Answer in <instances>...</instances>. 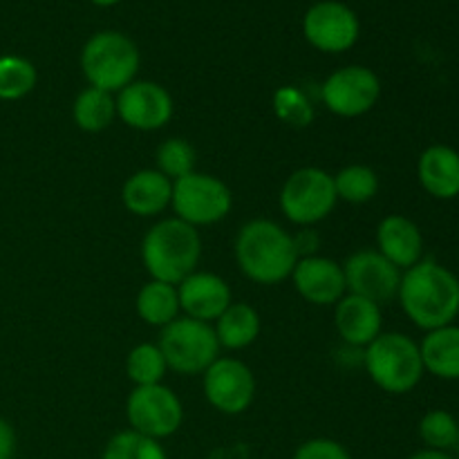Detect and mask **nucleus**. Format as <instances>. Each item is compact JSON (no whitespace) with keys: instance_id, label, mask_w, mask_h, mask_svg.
I'll use <instances>...</instances> for the list:
<instances>
[{"instance_id":"obj_1","label":"nucleus","mask_w":459,"mask_h":459,"mask_svg":"<svg viewBox=\"0 0 459 459\" xmlns=\"http://www.w3.org/2000/svg\"><path fill=\"white\" fill-rule=\"evenodd\" d=\"M397 296L406 316L426 332L451 325L459 316V278L435 260L406 269Z\"/></svg>"},{"instance_id":"obj_2","label":"nucleus","mask_w":459,"mask_h":459,"mask_svg":"<svg viewBox=\"0 0 459 459\" xmlns=\"http://www.w3.org/2000/svg\"><path fill=\"white\" fill-rule=\"evenodd\" d=\"M236 260L249 281L276 285L291 276L300 251L281 224L272 220H251L236 238Z\"/></svg>"},{"instance_id":"obj_3","label":"nucleus","mask_w":459,"mask_h":459,"mask_svg":"<svg viewBox=\"0 0 459 459\" xmlns=\"http://www.w3.org/2000/svg\"><path fill=\"white\" fill-rule=\"evenodd\" d=\"M202 255V240L195 227L178 218L157 222L142 242V258L152 281L178 287L195 272Z\"/></svg>"},{"instance_id":"obj_4","label":"nucleus","mask_w":459,"mask_h":459,"mask_svg":"<svg viewBox=\"0 0 459 459\" xmlns=\"http://www.w3.org/2000/svg\"><path fill=\"white\" fill-rule=\"evenodd\" d=\"M363 361L370 379L390 394L411 393L426 372L420 345L402 332L377 336L366 348Z\"/></svg>"},{"instance_id":"obj_5","label":"nucleus","mask_w":459,"mask_h":459,"mask_svg":"<svg viewBox=\"0 0 459 459\" xmlns=\"http://www.w3.org/2000/svg\"><path fill=\"white\" fill-rule=\"evenodd\" d=\"M139 49L121 31H99L81 52V70L90 88L103 92H121L130 85L139 70Z\"/></svg>"},{"instance_id":"obj_6","label":"nucleus","mask_w":459,"mask_h":459,"mask_svg":"<svg viewBox=\"0 0 459 459\" xmlns=\"http://www.w3.org/2000/svg\"><path fill=\"white\" fill-rule=\"evenodd\" d=\"M160 350L166 366L178 375H204L206 368L220 359V343L211 323L195 318H175L161 327Z\"/></svg>"},{"instance_id":"obj_7","label":"nucleus","mask_w":459,"mask_h":459,"mask_svg":"<svg viewBox=\"0 0 459 459\" xmlns=\"http://www.w3.org/2000/svg\"><path fill=\"white\" fill-rule=\"evenodd\" d=\"M233 195L220 178L206 173H188L173 182L170 206L178 220L191 227H206L224 220L231 211Z\"/></svg>"},{"instance_id":"obj_8","label":"nucleus","mask_w":459,"mask_h":459,"mask_svg":"<svg viewBox=\"0 0 459 459\" xmlns=\"http://www.w3.org/2000/svg\"><path fill=\"white\" fill-rule=\"evenodd\" d=\"M334 175L321 169H300L287 178L281 191V209L290 222L309 227L334 211L336 206Z\"/></svg>"},{"instance_id":"obj_9","label":"nucleus","mask_w":459,"mask_h":459,"mask_svg":"<svg viewBox=\"0 0 459 459\" xmlns=\"http://www.w3.org/2000/svg\"><path fill=\"white\" fill-rule=\"evenodd\" d=\"M126 415L133 430L160 442L182 426L184 408L178 394L166 385H137L126 403Z\"/></svg>"},{"instance_id":"obj_10","label":"nucleus","mask_w":459,"mask_h":459,"mask_svg":"<svg viewBox=\"0 0 459 459\" xmlns=\"http://www.w3.org/2000/svg\"><path fill=\"white\" fill-rule=\"evenodd\" d=\"M381 81L370 67L345 65L332 72L321 88V99L339 117H361L377 106Z\"/></svg>"},{"instance_id":"obj_11","label":"nucleus","mask_w":459,"mask_h":459,"mask_svg":"<svg viewBox=\"0 0 459 459\" xmlns=\"http://www.w3.org/2000/svg\"><path fill=\"white\" fill-rule=\"evenodd\" d=\"M359 18L339 0H321L312 4L303 18V34L312 48L325 54L348 52L359 40Z\"/></svg>"},{"instance_id":"obj_12","label":"nucleus","mask_w":459,"mask_h":459,"mask_svg":"<svg viewBox=\"0 0 459 459\" xmlns=\"http://www.w3.org/2000/svg\"><path fill=\"white\" fill-rule=\"evenodd\" d=\"M206 402L224 415H240L255 397L254 372L238 359H215L204 372Z\"/></svg>"},{"instance_id":"obj_13","label":"nucleus","mask_w":459,"mask_h":459,"mask_svg":"<svg viewBox=\"0 0 459 459\" xmlns=\"http://www.w3.org/2000/svg\"><path fill=\"white\" fill-rule=\"evenodd\" d=\"M343 273L350 294L377 305L390 303L397 296L402 282V269L394 267L377 249H361L350 255L343 264Z\"/></svg>"},{"instance_id":"obj_14","label":"nucleus","mask_w":459,"mask_h":459,"mask_svg":"<svg viewBox=\"0 0 459 459\" xmlns=\"http://www.w3.org/2000/svg\"><path fill=\"white\" fill-rule=\"evenodd\" d=\"M115 103L121 121L143 133L164 128L173 117V99L169 90L155 81H133L121 90Z\"/></svg>"},{"instance_id":"obj_15","label":"nucleus","mask_w":459,"mask_h":459,"mask_svg":"<svg viewBox=\"0 0 459 459\" xmlns=\"http://www.w3.org/2000/svg\"><path fill=\"white\" fill-rule=\"evenodd\" d=\"M294 287L307 303L334 305L345 296V273L343 264L334 263L323 255H305L296 263Z\"/></svg>"},{"instance_id":"obj_16","label":"nucleus","mask_w":459,"mask_h":459,"mask_svg":"<svg viewBox=\"0 0 459 459\" xmlns=\"http://www.w3.org/2000/svg\"><path fill=\"white\" fill-rule=\"evenodd\" d=\"M179 307L188 318L211 323L218 321L231 305V290L220 276L209 272H193L178 285Z\"/></svg>"},{"instance_id":"obj_17","label":"nucleus","mask_w":459,"mask_h":459,"mask_svg":"<svg viewBox=\"0 0 459 459\" xmlns=\"http://www.w3.org/2000/svg\"><path fill=\"white\" fill-rule=\"evenodd\" d=\"M377 247L397 269H411L424 254V236L406 215H388L377 227Z\"/></svg>"},{"instance_id":"obj_18","label":"nucleus","mask_w":459,"mask_h":459,"mask_svg":"<svg viewBox=\"0 0 459 459\" xmlns=\"http://www.w3.org/2000/svg\"><path fill=\"white\" fill-rule=\"evenodd\" d=\"M417 178L421 188L435 200H455L459 195V152L444 143L429 146L417 161Z\"/></svg>"},{"instance_id":"obj_19","label":"nucleus","mask_w":459,"mask_h":459,"mask_svg":"<svg viewBox=\"0 0 459 459\" xmlns=\"http://www.w3.org/2000/svg\"><path fill=\"white\" fill-rule=\"evenodd\" d=\"M334 323L336 332L345 343L368 348L381 334V323H384L381 305L361 299V296L348 294L336 303Z\"/></svg>"},{"instance_id":"obj_20","label":"nucleus","mask_w":459,"mask_h":459,"mask_svg":"<svg viewBox=\"0 0 459 459\" xmlns=\"http://www.w3.org/2000/svg\"><path fill=\"white\" fill-rule=\"evenodd\" d=\"M170 197H173V182L157 169L130 175L121 188L124 206L139 218H152L161 213L170 204Z\"/></svg>"},{"instance_id":"obj_21","label":"nucleus","mask_w":459,"mask_h":459,"mask_svg":"<svg viewBox=\"0 0 459 459\" xmlns=\"http://www.w3.org/2000/svg\"><path fill=\"white\" fill-rule=\"evenodd\" d=\"M424 370L444 381H459V325L426 332L420 343Z\"/></svg>"},{"instance_id":"obj_22","label":"nucleus","mask_w":459,"mask_h":459,"mask_svg":"<svg viewBox=\"0 0 459 459\" xmlns=\"http://www.w3.org/2000/svg\"><path fill=\"white\" fill-rule=\"evenodd\" d=\"M215 336L220 348L242 350L254 343L260 334V316L251 305L231 303L215 321Z\"/></svg>"},{"instance_id":"obj_23","label":"nucleus","mask_w":459,"mask_h":459,"mask_svg":"<svg viewBox=\"0 0 459 459\" xmlns=\"http://www.w3.org/2000/svg\"><path fill=\"white\" fill-rule=\"evenodd\" d=\"M179 296L178 287L169 282L151 281L139 290L137 294V314L148 325L166 327L179 318Z\"/></svg>"},{"instance_id":"obj_24","label":"nucleus","mask_w":459,"mask_h":459,"mask_svg":"<svg viewBox=\"0 0 459 459\" xmlns=\"http://www.w3.org/2000/svg\"><path fill=\"white\" fill-rule=\"evenodd\" d=\"M72 115H74L76 126L81 130H85V133H101V130H106L115 121L117 103L110 92H103V90L97 88H85L76 97L74 106H72Z\"/></svg>"},{"instance_id":"obj_25","label":"nucleus","mask_w":459,"mask_h":459,"mask_svg":"<svg viewBox=\"0 0 459 459\" xmlns=\"http://www.w3.org/2000/svg\"><path fill=\"white\" fill-rule=\"evenodd\" d=\"M336 197L350 204H366L379 191V178L370 166L352 164L334 175Z\"/></svg>"},{"instance_id":"obj_26","label":"nucleus","mask_w":459,"mask_h":459,"mask_svg":"<svg viewBox=\"0 0 459 459\" xmlns=\"http://www.w3.org/2000/svg\"><path fill=\"white\" fill-rule=\"evenodd\" d=\"M166 370H169L166 359L160 345L155 343H139L137 348L130 350L128 359H126V372H128V379L133 381L134 388L161 384Z\"/></svg>"},{"instance_id":"obj_27","label":"nucleus","mask_w":459,"mask_h":459,"mask_svg":"<svg viewBox=\"0 0 459 459\" xmlns=\"http://www.w3.org/2000/svg\"><path fill=\"white\" fill-rule=\"evenodd\" d=\"M36 85V67L27 58L7 54L0 56V101L27 97Z\"/></svg>"},{"instance_id":"obj_28","label":"nucleus","mask_w":459,"mask_h":459,"mask_svg":"<svg viewBox=\"0 0 459 459\" xmlns=\"http://www.w3.org/2000/svg\"><path fill=\"white\" fill-rule=\"evenodd\" d=\"M103 459H166V453L157 439L137 430H124L108 442Z\"/></svg>"},{"instance_id":"obj_29","label":"nucleus","mask_w":459,"mask_h":459,"mask_svg":"<svg viewBox=\"0 0 459 459\" xmlns=\"http://www.w3.org/2000/svg\"><path fill=\"white\" fill-rule=\"evenodd\" d=\"M273 112L282 124L291 126V128H307L314 121V106L303 90L296 85H285L278 88L273 94Z\"/></svg>"},{"instance_id":"obj_30","label":"nucleus","mask_w":459,"mask_h":459,"mask_svg":"<svg viewBox=\"0 0 459 459\" xmlns=\"http://www.w3.org/2000/svg\"><path fill=\"white\" fill-rule=\"evenodd\" d=\"M157 170L161 175L175 182V179L184 178V175L193 173L195 169V151H193L191 143L182 137L166 139L160 148H157Z\"/></svg>"},{"instance_id":"obj_31","label":"nucleus","mask_w":459,"mask_h":459,"mask_svg":"<svg viewBox=\"0 0 459 459\" xmlns=\"http://www.w3.org/2000/svg\"><path fill=\"white\" fill-rule=\"evenodd\" d=\"M420 435L426 446L433 451H444L453 448L459 442V424L455 417L446 411H430L421 417Z\"/></svg>"},{"instance_id":"obj_32","label":"nucleus","mask_w":459,"mask_h":459,"mask_svg":"<svg viewBox=\"0 0 459 459\" xmlns=\"http://www.w3.org/2000/svg\"><path fill=\"white\" fill-rule=\"evenodd\" d=\"M294 459H352L334 439H309L296 451Z\"/></svg>"},{"instance_id":"obj_33","label":"nucleus","mask_w":459,"mask_h":459,"mask_svg":"<svg viewBox=\"0 0 459 459\" xmlns=\"http://www.w3.org/2000/svg\"><path fill=\"white\" fill-rule=\"evenodd\" d=\"M16 453V435L9 421L0 417V459H12Z\"/></svg>"},{"instance_id":"obj_34","label":"nucleus","mask_w":459,"mask_h":459,"mask_svg":"<svg viewBox=\"0 0 459 459\" xmlns=\"http://www.w3.org/2000/svg\"><path fill=\"white\" fill-rule=\"evenodd\" d=\"M408 459H453V457L444 451H433V448H426V451L415 453V455H411Z\"/></svg>"},{"instance_id":"obj_35","label":"nucleus","mask_w":459,"mask_h":459,"mask_svg":"<svg viewBox=\"0 0 459 459\" xmlns=\"http://www.w3.org/2000/svg\"><path fill=\"white\" fill-rule=\"evenodd\" d=\"M90 3H94L97 7H112V4L121 3V0H90Z\"/></svg>"}]
</instances>
